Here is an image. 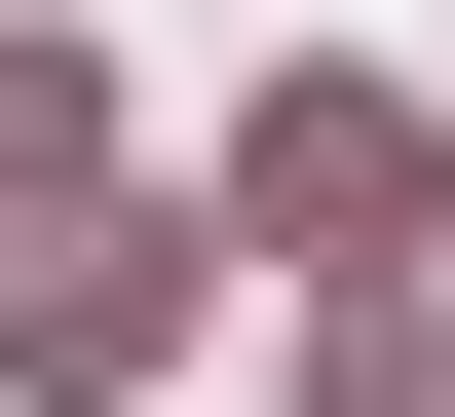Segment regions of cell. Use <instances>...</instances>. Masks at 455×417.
<instances>
[{
  "mask_svg": "<svg viewBox=\"0 0 455 417\" xmlns=\"http://www.w3.org/2000/svg\"><path fill=\"white\" fill-rule=\"evenodd\" d=\"M266 228H304V266H379V228H418V114H379V76H304V114H266Z\"/></svg>",
  "mask_w": 455,
  "mask_h": 417,
  "instance_id": "1",
  "label": "cell"
},
{
  "mask_svg": "<svg viewBox=\"0 0 455 417\" xmlns=\"http://www.w3.org/2000/svg\"><path fill=\"white\" fill-rule=\"evenodd\" d=\"M190 304V266H152V228H38V266H0V380H114V341Z\"/></svg>",
  "mask_w": 455,
  "mask_h": 417,
  "instance_id": "2",
  "label": "cell"
}]
</instances>
